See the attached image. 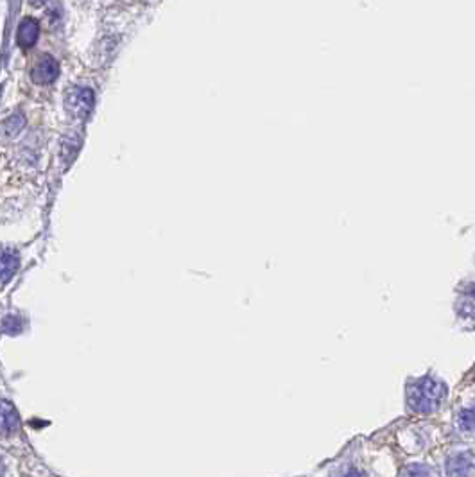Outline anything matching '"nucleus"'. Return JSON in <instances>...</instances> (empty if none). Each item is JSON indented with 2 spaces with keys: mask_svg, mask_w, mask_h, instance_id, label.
I'll use <instances>...</instances> for the list:
<instances>
[{
  "mask_svg": "<svg viewBox=\"0 0 475 477\" xmlns=\"http://www.w3.org/2000/svg\"><path fill=\"white\" fill-rule=\"evenodd\" d=\"M445 396H447L445 386L430 377L418 379V381L411 382L409 388H407L409 408L420 413V415H430V413L437 411L443 404Z\"/></svg>",
  "mask_w": 475,
  "mask_h": 477,
  "instance_id": "nucleus-1",
  "label": "nucleus"
},
{
  "mask_svg": "<svg viewBox=\"0 0 475 477\" xmlns=\"http://www.w3.org/2000/svg\"><path fill=\"white\" fill-rule=\"evenodd\" d=\"M96 104V93L86 86H72L65 93V110L74 119H86Z\"/></svg>",
  "mask_w": 475,
  "mask_h": 477,
  "instance_id": "nucleus-2",
  "label": "nucleus"
},
{
  "mask_svg": "<svg viewBox=\"0 0 475 477\" xmlns=\"http://www.w3.org/2000/svg\"><path fill=\"white\" fill-rule=\"evenodd\" d=\"M447 477H474L475 473V454L470 450L456 452L447 459L445 465Z\"/></svg>",
  "mask_w": 475,
  "mask_h": 477,
  "instance_id": "nucleus-3",
  "label": "nucleus"
},
{
  "mask_svg": "<svg viewBox=\"0 0 475 477\" xmlns=\"http://www.w3.org/2000/svg\"><path fill=\"white\" fill-rule=\"evenodd\" d=\"M59 76V63L49 54H43L38 62L33 65L31 70V79L33 83L40 86H45L54 83Z\"/></svg>",
  "mask_w": 475,
  "mask_h": 477,
  "instance_id": "nucleus-4",
  "label": "nucleus"
},
{
  "mask_svg": "<svg viewBox=\"0 0 475 477\" xmlns=\"http://www.w3.org/2000/svg\"><path fill=\"white\" fill-rule=\"evenodd\" d=\"M40 38V22L38 20L27 16L20 22L18 31H16V42L22 49H31L36 45Z\"/></svg>",
  "mask_w": 475,
  "mask_h": 477,
  "instance_id": "nucleus-5",
  "label": "nucleus"
},
{
  "mask_svg": "<svg viewBox=\"0 0 475 477\" xmlns=\"http://www.w3.org/2000/svg\"><path fill=\"white\" fill-rule=\"evenodd\" d=\"M20 429L16 409L9 402L0 401V436H11Z\"/></svg>",
  "mask_w": 475,
  "mask_h": 477,
  "instance_id": "nucleus-6",
  "label": "nucleus"
},
{
  "mask_svg": "<svg viewBox=\"0 0 475 477\" xmlns=\"http://www.w3.org/2000/svg\"><path fill=\"white\" fill-rule=\"evenodd\" d=\"M20 268V257L11 248L0 250V282H8Z\"/></svg>",
  "mask_w": 475,
  "mask_h": 477,
  "instance_id": "nucleus-7",
  "label": "nucleus"
},
{
  "mask_svg": "<svg viewBox=\"0 0 475 477\" xmlns=\"http://www.w3.org/2000/svg\"><path fill=\"white\" fill-rule=\"evenodd\" d=\"M23 327H25L23 320L20 318V316H15V314L6 316L4 321H2V332H4V334H8V335L20 334V332L23 331Z\"/></svg>",
  "mask_w": 475,
  "mask_h": 477,
  "instance_id": "nucleus-8",
  "label": "nucleus"
},
{
  "mask_svg": "<svg viewBox=\"0 0 475 477\" xmlns=\"http://www.w3.org/2000/svg\"><path fill=\"white\" fill-rule=\"evenodd\" d=\"M457 425L461 431H475V406L463 409L457 416Z\"/></svg>",
  "mask_w": 475,
  "mask_h": 477,
  "instance_id": "nucleus-9",
  "label": "nucleus"
},
{
  "mask_svg": "<svg viewBox=\"0 0 475 477\" xmlns=\"http://www.w3.org/2000/svg\"><path fill=\"white\" fill-rule=\"evenodd\" d=\"M402 477H436V472L430 466L422 465V463H414V465L404 469Z\"/></svg>",
  "mask_w": 475,
  "mask_h": 477,
  "instance_id": "nucleus-10",
  "label": "nucleus"
},
{
  "mask_svg": "<svg viewBox=\"0 0 475 477\" xmlns=\"http://www.w3.org/2000/svg\"><path fill=\"white\" fill-rule=\"evenodd\" d=\"M22 127H23V117L22 115L9 117V119L4 120V124H2V131H4L8 137L16 135V133H18Z\"/></svg>",
  "mask_w": 475,
  "mask_h": 477,
  "instance_id": "nucleus-11",
  "label": "nucleus"
},
{
  "mask_svg": "<svg viewBox=\"0 0 475 477\" xmlns=\"http://www.w3.org/2000/svg\"><path fill=\"white\" fill-rule=\"evenodd\" d=\"M338 477H365V476H362V473H360L359 470L350 469V470H346L345 473H341V476H338Z\"/></svg>",
  "mask_w": 475,
  "mask_h": 477,
  "instance_id": "nucleus-12",
  "label": "nucleus"
},
{
  "mask_svg": "<svg viewBox=\"0 0 475 477\" xmlns=\"http://www.w3.org/2000/svg\"><path fill=\"white\" fill-rule=\"evenodd\" d=\"M6 473V463H4V459L0 458V477L4 476Z\"/></svg>",
  "mask_w": 475,
  "mask_h": 477,
  "instance_id": "nucleus-13",
  "label": "nucleus"
},
{
  "mask_svg": "<svg viewBox=\"0 0 475 477\" xmlns=\"http://www.w3.org/2000/svg\"><path fill=\"white\" fill-rule=\"evenodd\" d=\"M31 2H33V4H35V6H42V4H45L47 0H31Z\"/></svg>",
  "mask_w": 475,
  "mask_h": 477,
  "instance_id": "nucleus-14",
  "label": "nucleus"
},
{
  "mask_svg": "<svg viewBox=\"0 0 475 477\" xmlns=\"http://www.w3.org/2000/svg\"><path fill=\"white\" fill-rule=\"evenodd\" d=\"M470 294H471V297H474V300H475V284L471 285V289H470Z\"/></svg>",
  "mask_w": 475,
  "mask_h": 477,
  "instance_id": "nucleus-15",
  "label": "nucleus"
}]
</instances>
